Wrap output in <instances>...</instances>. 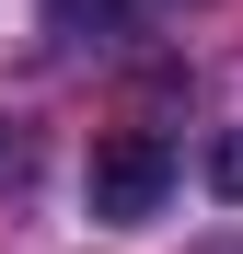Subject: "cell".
Returning a JSON list of instances; mask_svg holds the SVG:
<instances>
[{
    "instance_id": "obj_1",
    "label": "cell",
    "mask_w": 243,
    "mask_h": 254,
    "mask_svg": "<svg viewBox=\"0 0 243 254\" xmlns=\"http://www.w3.org/2000/svg\"><path fill=\"white\" fill-rule=\"evenodd\" d=\"M174 139L162 127H104L93 139V220H151L162 196H174Z\"/></svg>"
},
{
    "instance_id": "obj_2",
    "label": "cell",
    "mask_w": 243,
    "mask_h": 254,
    "mask_svg": "<svg viewBox=\"0 0 243 254\" xmlns=\"http://www.w3.org/2000/svg\"><path fill=\"white\" fill-rule=\"evenodd\" d=\"M47 23L70 47H116V35H128V0H47Z\"/></svg>"
},
{
    "instance_id": "obj_3",
    "label": "cell",
    "mask_w": 243,
    "mask_h": 254,
    "mask_svg": "<svg viewBox=\"0 0 243 254\" xmlns=\"http://www.w3.org/2000/svg\"><path fill=\"white\" fill-rule=\"evenodd\" d=\"M197 174H209V196H220V208H243V127H220V139H209V162H197Z\"/></svg>"
},
{
    "instance_id": "obj_4",
    "label": "cell",
    "mask_w": 243,
    "mask_h": 254,
    "mask_svg": "<svg viewBox=\"0 0 243 254\" xmlns=\"http://www.w3.org/2000/svg\"><path fill=\"white\" fill-rule=\"evenodd\" d=\"M23 174H35V139H23L12 116H0V185H23Z\"/></svg>"
}]
</instances>
